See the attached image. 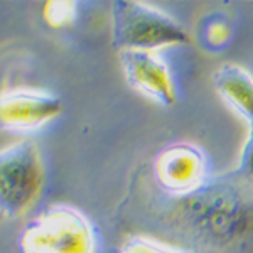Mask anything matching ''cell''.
Returning a JSON list of instances; mask_svg holds the SVG:
<instances>
[{
	"label": "cell",
	"instance_id": "6da1fadb",
	"mask_svg": "<svg viewBox=\"0 0 253 253\" xmlns=\"http://www.w3.org/2000/svg\"><path fill=\"white\" fill-rule=\"evenodd\" d=\"M112 42L122 51H159L189 42L184 27L169 14L138 0L112 2Z\"/></svg>",
	"mask_w": 253,
	"mask_h": 253
},
{
	"label": "cell",
	"instance_id": "7a4b0ae2",
	"mask_svg": "<svg viewBox=\"0 0 253 253\" xmlns=\"http://www.w3.org/2000/svg\"><path fill=\"white\" fill-rule=\"evenodd\" d=\"M19 253H96L93 223L78 208L54 205L31 219L17 238Z\"/></svg>",
	"mask_w": 253,
	"mask_h": 253
},
{
	"label": "cell",
	"instance_id": "3957f363",
	"mask_svg": "<svg viewBox=\"0 0 253 253\" xmlns=\"http://www.w3.org/2000/svg\"><path fill=\"white\" fill-rule=\"evenodd\" d=\"M44 164L29 140L5 145L0 152V208L5 218L17 219L38 203L44 187Z\"/></svg>",
	"mask_w": 253,
	"mask_h": 253
},
{
	"label": "cell",
	"instance_id": "277c9868",
	"mask_svg": "<svg viewBox=\"0 0 253 253\" xmlns=\"http://www.w3.org/2000/svg\"><path fill=\"white\" fill-rule=\"evenodd\" d=\"M159 186L174 196H194L208 184V161L198 145L177 142L164 147L154 161Z\"/></svg>",
	"mask_w": 253,
	"mask_h": 253
},
{
	"label": "cell",
	"instance_id": "5b68a950",
	"mask_svg": "<svg viewBox=\"0 0 253 253\" xmlns=\"http://www.w3.org/2000/svg\"><path fill=\"white\" fill-rule=\"evenodd\" d=\"M63 108V100L52 91L14 88L0 96V125L9 132H36L56 120Z\"/></svg>",
	"mask_w": 253,
	"mask_h": 253
},
{
	"label": "cell",
	"instance_id": "8992f818",
	"mask_svg": "<svg viewBox=\"0 0 253 253\" xmlns=\"http://www.w3.org/2000/svg\"><path fill=\"white\" fill-rule=\"evenodd\" d=\"M213 84L224 103L247 122V140L233 174L253 186V76L238 64H223L213 75Z\"/></svg>",
	"mask_w": 253,
	"mask_h": 253
},
{
	"label": "cell",
	"instance_id": "52a82bcc",
	"mask_svg": "<svg viewBox=\"0 0 253 253\" xmlns=\"http://www.w3.org/2000/svg\"><path fill=\"white\" fill-rule=\"evenodd\" d=\"M120 64L128 86L161 107L177 101L174 76L159 51H122Z\"/></svg>",
	"mask_w": 253,
	"mask_h": 253
},
{
	"label": "cell",
	"instance_id": "ba28073f",
	"mask_svg": "<svg viewBox=\"0 0 253 253\" xmlns=\"http://www.w3.org/2000/svg\"><path fill=\"white\" fill-rule=\"evenodd\" d=\"M117 253H194L186 248H179L174 245L157 242L147 236H130L126 238Z\"/></svg>",
	"mask_w": 253,
	"mask_h": 253
},
{
	"label": "cell",
	"instance_id": "9c48e42d",
	"mask_svg": "<svg viewBox=\"0 0 253 253\" xmlns=\"http://www.w3.org/2000/svg\"><path fill=\"white\" fill-rule=\"evenodd\" d=\"M42 17L51 27H66L76 19V2L54 0L47 2L42 9Z\"/></svg>",
	"mask_w": 253,
	"mask_h": 253
},
{
	"label": "cell",
	"instance_id": "30bf717a",
	"mask_svg": "<svg viewBox=\"0 0 253 253\" xmlns=\"http://www.w3.org/2000/svg\"><path fill=\"white\" fill-rule=\"evenodd\" d=\"M203 41L210 49H219L226 46L231 38V27L228 20H224L219 15H213L205 22L203 27Z\"/></svg>",
	"mask_w": 253,
	"mask_h": 253
}]
</instances>
